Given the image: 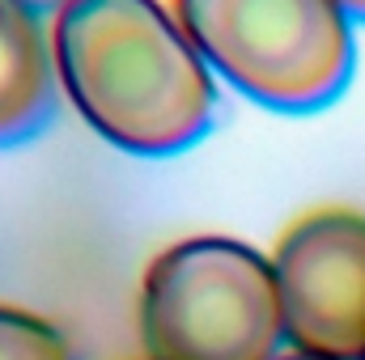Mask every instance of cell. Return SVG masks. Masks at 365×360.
I'll list each match as a JSON object with an SVG mask.
<instances>
[{"mask_svg": "<svg viewBox=\"0 0 365 360\" xmlns=\"http://www.w3.org/2000/svg\"><path fill=\"white\" fill-rule=\"evenodd\" d=\"M60 90L132 157H179L217 119V81L158 0H68L51 21Z\"/></svg>", "mask_w": 365, "mask_h": 360, "instance_id": "1", "label": "cell"}, {"mask_svg": "<svg viewBox=\"0 0 365 360\" xmlns=\"http://www.w3.org/2000/svg\"><path fill=\"white\" fill-rule=\"evenodd\" d=\"M208 73L251 102L310 115L353 77V26L336 0H175Z\"/></svg>", "mask_w": 365, "mask_h": 360, "instance_id": "2", "label": "cell"}, {"mask_svg": "<svg viewBox=\"0 0 365 360\" xmlns=\"http://www.w3.org/2000/svg\"><path fill=\"white\" fill-rule=\"evenodd\" d=\"M149 360H276L284 344L272 259L234 238L166 246L140 280Z\"/></svg>", "mask_w": 365, "mask_h": 360, "instance_id": "3", "label": "cell"}, {"mask_svg": "<svg viewBox=\"0 0 365 360\" xmlns=\"http://www.w3.org/2000/svg\"><path fill=\"white\" fill-rule=\"evenodd\" d=\"M284 344L314 360H365V216L323 208L272 250Z\"/></svg>", "mask_w": 365, "mask_h": 360, "instance_id": "4", "label": "cell"}, {"mask_svg": "<svg viewBox=\"0 0 365 360\" xmlns=\"http://www.w3.org/2000/svg\"><path fill=\"white\" fill-rule=\"evenodd\" d=\"M60 73L43 13L0 0V149L43 136L60 110Z\"/></svg>", "mask_w": 365, "mask_h": 360, "instance_id": "5", "label": "cell"}, {"mask_svg": "<svg viewBox=\"0 0 365 360\" xmlns=\"http://www.w3.org/2000/svg\"><path fill=\"white\" fill-rule=\"evenodd\" d=\"M0 360H77V352L47 318L0 305Z\"/></svg>", "mask_w": 365, "mask_h": 360, "instance_id": "6", "label": "cell"}, {"mask_svg": "<svg viewBox=\"0 0 365 360\" xmlns=\"http://www.w3.org/2000/svg\"><path fill=\"white\" fill-rule=\"evenodd\" d=\"M336 4L344 9L349 21H365V0H336Z\"/></svg>", "mask_w": 365, "mask_h": 360, "instance_id": "7", "label": "cell"}, {"mask_svg": "<svg viewBox=\"0 0 365 360\" xmlns=\"http://www.w3.org/2000/svg\"><path fill=\"white\" fill-rule=\"evenodd\" d=\"M21 4H30L34 13H60V9H64L68 0H21Z\"/></svg>", "mask_w": 365, "mask_h": 360, "instance_id": "8", "label": "cell"}, {"mask_svg": "<svg viewBox=\"0 0 365 360\" xmlns=\"http://www.w3.org/2000/svg\"><path fill=\"white\" fill-rule=\"evenodd\" d=\"M276 360H314V356H302V352H293V356H276Z\"/></svg>", "mask_w": 365, "mask_h": 360, "instance_id": "9", "label": "cell"}]
</instances>
